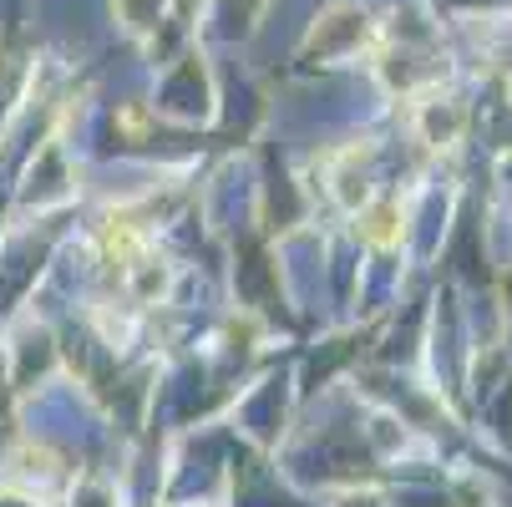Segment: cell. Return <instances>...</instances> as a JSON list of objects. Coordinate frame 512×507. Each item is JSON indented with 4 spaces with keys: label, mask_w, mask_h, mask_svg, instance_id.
I'll use <instances>...</instances> for the list:
<instances>
[{
    "label": "cell",
    "mask_w": 512,
    "mask_h": 507,
    "mask_svg": "<svg viewBox=\"0 0 512 507\" xmlns=\"http://www.w3.org/2000/svg\"><path fill=\"white\" fill-rule=\"evenodd\" d=\"M401 203H376V208H365L360 213V239L365 244H376V249H391L401 239Z\"/></svg>",
    "instance_id": "obj_1"
}]
</instances>
